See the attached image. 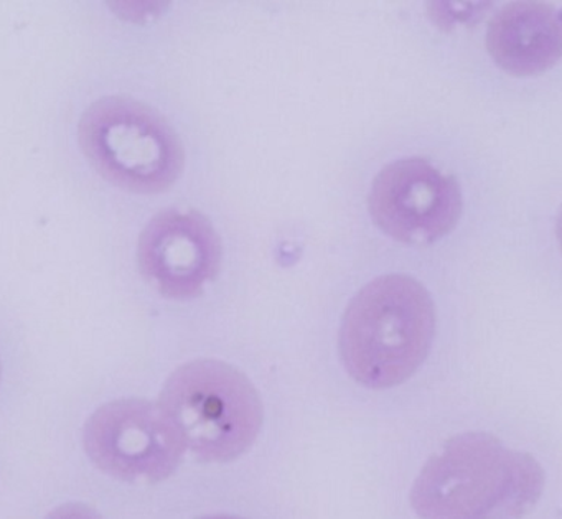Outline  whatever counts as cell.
Listing matches in <instances>:
<instances>
[{"instance_id": "5", "label": "cell", "mask_w": 562, "mask_h": 519, "mask_svg": "<svg viewBox=\"0 0 562 519\" xmlns=\"http://www.w3.org/2000/svg\"><path fill=\"white\" fill-rule=\"evenodd\" d=\"M83 443L101 472L139 485L170 478L186 452L160 407L134 397L101 406L85 424Z\"/></svg>"}, {"instance_id": "8", "label": "cell", "mask_w": 562, "mask_h": 519, "mask_svg": "<svg viewBox=\"0 0 562 519\" xmlns=\"http://www.w3.org/2000/svg\"><path fill=\"white\" fill-rule=\"evenodd\" d=\"M490 57L506 74L531 77L558 64L562 29L554 5L541 0L506 4L486 31Z\"/></svg>"}, {"instance_id": "7", "label": "cell", "mask_w": 562, "mask_h": 519, "mask_svg": "<svg viewBox=\"0 0 562 519\" xmlns=\"http://www.w3.org/2000/svg\"><path fill=\"white\" fill-rule=\"evenodd\" d=\"M222 239L196 210L157 213L137 242V264L150 287L173 301L203 294L222 268Z\"/></svg>"}, {"instance_id": "6", "label": "cell", "mask_w": 562, "mask_h": 519, "mask_svg": "<svg viewBox=\"0 0 562 519\" xmlns=\"http://www.w3.org/2000/svg\"><path fill=\"white\" fill-rule=\"evenodd\" d=\"M368 205L381 232L406 245L426 246L456 228L463 200L456 177L429 160L411 157L374 177Z\"/></svg>"}, {"instance_id": "9", "label": "cell", "mask_w": 562, "mask_h": 519, "mask_svg": "<svg viewBox=\"0 0 562 519\" xmlns=\"http://www.w3.org/2000/svg\"><path fill=\"white\" fill-rule=\"evenodd\" d=\"M429 8V18L439 25L442 31H449L460 22H472L473 19L479 18L488 4H449V2H434L427 5Z\"/></svg>"}, {"instance_id": "4", "label": "cell", "mask_w": 562, "mask_h": 519, "mask_svg": "<svg viewBox=\"0 0 562 519\" xmlns=\"http://www.w3.org/2000/svg\"><path fill=\"white\" fill-rule=\"evenodd\" d=\"M78 140L111 185L139 195L166 192L182 176L186 149L156 108L126 94L100 98L81 114Z\"/></svg>"}, {"instance_id": "2", "label": "cell", "mask_w": 562, "mask_h": 519, "mask_svg": "<svg viewBox=\"0 0 562 519\" xmlns=\"http://www.w3.org/2000/svg\"><path fill=\"white\" fill-rule=\"evenodd\" d=\"M434 334L436 307L427 289L409 275H381L364 285L345 312L341 360L363 386H400L426 360Z\"/></svg>"}, {"instance_id": "3", "label": "cell", "mask_w": 562, "mask_h": 519, "mask_svg": "<svg viewBox=\"0 0 562 519\" xmlns=\"http://www.w3.org/2000/svg\"><path fill=\"white\" fill-rule=\"evenodd\" d=\"M183 450L210 463L238 459L262 426V403L238 368L220 360H193L164 384L159 404Z\"/></svg>"}, {"instance_id": "1", "label": "cell", "mask_w": 562, "mask_h": 519, "mask_svg": "<svg viewBox=\"0 0 562 519\" xmlns=\"http://www.w3.org/2000/svg\"><path fill=\"white\" fill-rule=\"evenodd\" d=\"M544 489V470L529 453L490 433L453 437L424 466L411 505L420 518H521Z\"/></svg>"}, {"instance_id": "10", "label": "cell", "mask_w": 562, "mask_h": 519, "mask_svg": "<svg viewBox=\"0 0 562 519\" xmlns=\"http://www.w3.org/2000/svg\"><path fill=\"white\" fill-rule=\"evenodd\" d=\"M0 374H2V363H0Z\"/></svg>"}]
</instances>
